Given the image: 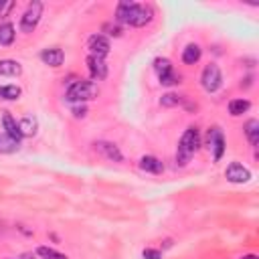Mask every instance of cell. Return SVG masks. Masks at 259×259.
<instances>
[{"label": "cell", "instance_id": "cell-13", "mask_svg": "<svg viewBox=\"0 0 259 259\" xmlns=\"http://www.w3.org/2000/svg\"><path fill=\"white\" fill-rule=\"evenodd\" d=\"M95 148H97L99 152H103V154H105L109 160H113V162H121V160H123V156H121V152H119V148H117L115 144H109V142H97Z\"/></svg>", "mask_w": 259, "mask_h": 259}, {"label": "cell", "instance_id": "cell-3", "mask_svg": "<svg viewBox=\"0 0 259 259\" xmlns=\"http://www.w3.org/2000/svg\"><path fill=\"white\" fill-rule=\"evenodd\" d=\"M99 93L97 85L93 81H85V79H79L75 81L69 89H67V99L71 103H85V101H91L95 99Z\"/></svg>", "mask_w": 259, "mask_h": 259}, {"label": "cell", "instance_id": "cell-17", "mask_svg": "<svg viewBox=\"0 0 259 259\" xmlns=\"http://www.w3.org/2000/svg\"><path fill=\"white\" fill-rule=\"evenodd\" d=\"M18 127H20V134H22V136H34V134H36V117L24 115V117L20 119Z\"/></svg>", "mask_w": 259, "mask_h": 259}, {"label": "cell", "instance_id": "cell-10", "mask_svg": "<svg viewBox=\"0 0 259 259\" xmlns=\"http://www.w3.org/2000/svg\"><path fill=\"white\" fill-rule=\"evenodd\" d=\"M63 59H65V53L59 49V47H51V49H45L40 53V61L49 67H59L63 65Z\"/></svg>", "mask_w": 259, "mask_h": 259}, {"label": "cell", "instance_id": "cell-16", "mask_svg": "<svg viewBox=\"0 0 259 259\" xmlns=\"http://www.w3.org/2000/svg\"><path fill=\"white\" fill-rule=\"evenodd\" d=\"M243 130H245V136H247L249 144L251 146H257V142H259V121L257 119H249Z\"/></svg>", "mask_w": 259, "mask_h": 259}, {"label": "cell", "instance_id": "cell-5", "mask_svg": "<svg viewBox=\"0 0 259 259\" xmlns=\"http://www.w3.org/2000/svg\"><path fill=\"white\" fill-rule=\"evenodd\" d=\"M221 83H223V75H221L219 65H214V63L206 65V67L202 69V75H200V85L204 87V91L214 93V91L221 87Z\"/></svg>", "mask_w": 259, "mask_h": 259}, {"label": "cell", "instance_id": "cell-26", "mask_svg": "<svg viewBox=\"0 0 259 259\" xmlns=\"http://www.w3.org/2000/svg\"><path fill=\"white\" fill-rule=\"evenodd\" d=\"M12 8H14V2L12 0H0V18L6 16Z\"/></svg>", "mask_w": 259, "mask_h": 259}, {"label": "cell", "instance_id": "cell-15", "mask_svg": "<svg viewBox=\"0 0 259 259\" xmlns=\"http://www.w3.org/2000/svg\"><path fill=\"white\" fill-rule=\"evenodd\" d=\"M200 55H202V51H200L198 45H186L184 51H182V61L186 65H194V63H198Z\"/></svg>", "mask_w": 259, "mask_h": 259}, {"label": "cell", "instance_id": "cell-24", "mask_svg": "<svg viewBox=\"0 0 259 259\" xmlns=\"http://www.w3.org/2000/svg\"><path fill=\"white\" fill-rule=\"evenodd\" d=\"M160 83H162V85H176V83H180V75L172 69V71L160 75Z\"/></svg>", "mask_w": 259, "mask_h": 259}, {"label": "cell", "instance_id": "cell-23", "mask_svg": "<svg viewBox=\"0 0 259 259\" xmlns=\"http://www.w3.org/2000/svg\"><path fill=\"white\" fill-rule=\"evenodd\" d=\"M184 101V97L182 95H176V93H164L162 97H160V103L164 105V107H174V105H178V103H182Z\"/></svg>", "mask_w": 259, "mask_h": 259}, {"label": "cell", "instance_id": "cell-7", "mask_svg": "<svg viewBox=\"0 0 259 259\" xmlns=\"http://www.w3.org/2000/svg\"><path fill=\"white\" fill-rule=\"evenodd\" d=\"M225 176H227V180L233 182V184H243V182H247V180L251 178V172H249L243 164L231 162V164L227 166V170H225Z\"/></svg>", "mask_w": 259, "mask_h": 259}, {"label": "cell", "instance_id": "cell-31", "mask_svg": "<svg viewBox=\"0 0 259 259\" xmlns=\"http://www.w3.org/2000/svg\"><path fill=\"white\" fill-rule=\"evenodd\" d=\"M20 259H34V257H32V255H30V253H24V255H22V257H20Z\"/></svg>", "mask_w": 259, "mask_h": 259}, {"label": "cell", "instance_id": "cell-9", "mask_svg": "<svg viewBox=\"0 0 259 259\" xmlns=\"http://www.w3.org/2000/svg\"><path fill=\"white\" fill-rule=\"evenodd\" d=\"M85 63H87V69H89L93 81H97V79H105V75H107V65H105V61H103L101 57L89 55Z\"/></svg>", "mask_w": 259, "mask_h": 259}, {"label": "cell", "instance_id": "cell-1", "mask_svg": "<svg viewBox=\"0 0 259 259\" xmlns=\"http://www.w3.org/2000/svg\"><path fill=\"white\" fill-rule=\"evenodd\" d=\"M154 16V10L146 4H138V2H119L115 8V18L121 24H130V26H146Z\"/></svg>", "mask_w": 259, "mask_h": 259}, {"label": "cell", "instance_id": "cell-2", "mask_svg": "<svg viewBox=\"0 0 259 259\" xmlns=\"http://www.w3.org/2000/svg\"><path fill=\"white\" fill-rule=\"evenodd\" d=\"M200 148V134L198 127L190 125L186 127V132L182 134L180 142H178V150H176V164L186 166V162L190 160V156Z\"/></svg>", "mask_w": 259, "mask_h": 259}, {"label": "cell", "instance_id": "cell-25", "mask_svg": "<svg viewBox=\"0 0 259 259\" xmlns=\"http://www.w3.org/2000/svg\"><path fill=\"white\" fill-rule=\"evenodd\" d=\"M154 69L158 71V77H160V75H164V73L172 71V65H170V61H168V59H160V57H158V59L154 61Z\"/></svg>", "mask_w": 259, "mask_h": 259}, {"label": "cell", "instance_id": "cell-4", "mask_svg": "<svg viewBox=\"0 0 259 259\" xmlns=\"http://www.w3.org/2000/svg\"><path fill=\"white\" fill-rule=\"evenodd\" d=\"M40 16H42V2H30L28 8L24 10L22 18H20V30L22 32H32L36 28Z\"/></svg>", "mask_w": 259, "mask_h": 259}, {"label": "cell", "instance_id": "cell-8", "mask_svg": "<svg viewBox=\"0 0 259 259\" xmlns=\"http://www.w3.org/2000/svg\"><path fill=\"white\" fill-rule=\"evenodd\" d=\"M87 49H89V55H95V57H105L107 53H109V40H107V36L105 34H93V36H89V40H87Z\"/></svg>", "mask_w": 259, "mask_h": 259}, {"label": "cell", "instance_id": "cell-18", "mask_svg": "<svg viewBox=\"0 0 259 259\" xmlns=\"http://www.w3.org/2000/svg\"><path fill=\"white\" fill-rule=\"evenodd\" d=\"M249 107H251L249 99H233L229 103V113L237 117V115H243L245 111H249Z\"/></svg>", "mask_w": 259, "mask_h": 259}, {"label": "cell", "instance_id": "cell-29", "mask_svg": "<svg viewBox=\"0 0 259 259\" xmlns=\"http://www.w3.org/2000/svg\"><path fill=\"white\" fill-rule=\"evenodd\" d=\"M85 113H87V109H85L83 105H81V107H73V115H75V117H83Z\"/></svg>", "mask_w": 259, "mask_h": 259}, {"label": "cell", "instance_id": "cell-14", "mask_svg": "<svg viewBox=\"0 0 259 259\" xmlns=\"http://www.w3.org/2000/svg\"><path fill=\"white\" fill-rule=\"evenodd\" d=\"M22 73V67L18 61H12V59H2L0 61V75L4 77H16Z\"/></svg>", "mask_w": 259, "mask_h": 259}, {"label": "cell", "instance_id": "cell-22", "mask_svg": "<svg viewBox=\"0 0 259 259\" xmlns=\"http://www.w3.org/2000/svg\"><path fill=\"white\" fill-rule=\"evenodd\" d=\"M14 150H18V142L16 140H12L10 136H6V134H2L0 136V152H14Z\"/></svg>", "mask_w": 259, "mask_h": 259}, {"label": "cell", "instance_id": "cell-20", "mask_svg": "<svg viewBox=\"0 0 259 259\" xmlns=\"http://www.w3.org/2000/svg\"><path fill=\"white\" fill-rule=\"evenodd\" d=\"M20 87L18 85H0V99L6 101H16L20 97Z\"/></svg>", "mask_w": 259, "mask_h": 259}, {"label": "cell", "instance_id": "cell-19", "mask_svg": "<svg viewBox=\"0 0 259 259\" xmlns=\"http://www.w3.org/2000/svg\"><path fill=\"white\" fill-rule=\"evenodd\" d=\"M12 40H14V26L10 22H2L0 24V45L8 47V45H12Z\"/></svg>", "mask_w": 259, "mask_h": 259}, {"label": "cell", "instance_id": "cell-30", "mask_svg": "<svg viewBox=\"0 0 259 259\" xmlns=\"http://www.w3.org/2000/svg\"><path fill=\"white\" fill-rule=\"evenodd\" d=\"M241 259H259V257H257V255H243Z\"/></svg>", "mask_w": 259, "mask_h": 259}, {"label": "cell", "instance_id": "cell-28", "mask_svg": "<svg viewBox=\"0 0 259 259\" xmlns=\"http://www.w3.org/2000/svg\"><path fill=\"white\" fill-rule=\"evenodd\" d=\"M142 257H144V259H162V253L156 251V249H144Z\"/></svg>", "mask_w": 259, "mask_h": 259}, {"label": "cell", "instance_id": "cell-12", "mask_svg": "<svg viewBox=\"0 0 259 259\" xmlns=\"http://www.w3.org/2000/svg\"><path fill=\"white\" fill-rule=\"evenodd\" d=\"M140 168L144 172H152V174H160L164 170V164L156 158V156H142L140 158Z\"/></svg>", "mask_w": 259, "mask_h": 259}, {"label": "cell", "instance_id": "cell-11", "mask_svg": "<svg viewBox=\"0 0 259 259\" xmlns=\"http://www.w3.org/2000/svg\"><path fill=\"white\" fill-rule=\"evenodd\" d=\"M2 125H4V130H6V136H10L12 140L20 142V138H22V134H20V127H18L16 119H14L10 113H4V115H2Z\"/></svg>", "mask_w": 259, "mask_h": 259}, {"label": "cell", "instance_id": "cell-27", "mask_svg": "<svg viewBox=\"0 0 259 259\" xmlns=\"http://www.w3.org/2000/svg\"><path fill=\"white\" fill-rule=\"evenodd\" d=\"M103 30H107L109 36H119V34H121V28H119L117 24H111V22L103 24Z\"/></svg>", "mask_w": 259, "mask_h": 259}, {"label": "cell", "instance_id": "cell-6", "mask_svg": "<svg viewBox=\"0 0 259 259\" xmlns=\"http://www.w3.org/2000/svg\"><path fill=\"white\" fill-rule=\"evenodd\" d=\"M206 148L212 150L214 154V160H221L223 158V152H225V138H223V132L219 127H210L208 134H206Z\"/></svg>", "mask_w": 259, "mask_h": 259}, {"label": "cell", "instance_id": "cell-21", "mask_svg": "<svg viewBox=\"0 0 259 259\" xmlns=\"http://www.w3.org/2000/svg\"><path fill=\"white\" fill-rule=\"evenodd\" d=\"M36 255L40 257V259H69L67 255H63V253H59V251H55V249H51V247H38L36 249Z\"/></svg>", "mask_w": 259, "mask_h": 259}]
</instances>
